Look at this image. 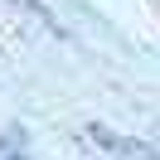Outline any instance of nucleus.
<instances>
[{"label": "nucleus", "instance_id": "obj_1", "mask_svg": "<svg viewBox=\"0 0 160 160\" xmlns=\"http://www.w3.org/2000/svg\"><path fill=\"white\" fill-rule=\"evenodd\" d=\"M10 5H24V10H29V15H39V20H49V10H44L39 0H10ZM49 24H53V20H49Z\"/></svg>", "mask_w": 160, "mask_h": 160}]
</instances>
